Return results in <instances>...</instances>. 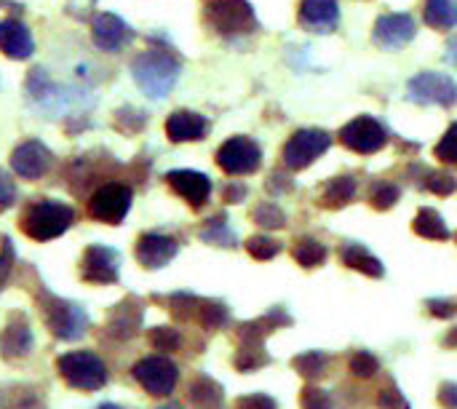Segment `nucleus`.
<instances>
[{"label": "nucleus", "instance_id": "obj_30", "mask_svg": "<svg viewBox=\"0 0 457 409\" xmlns=\"http://www.w3.org/2000/svg\"><path fill=\"white\" fill-rule=\"evenodd\" d=\"M252 217H254L257 225H262V228H267V230H278V228L286 225V214H283L275 204H270V201H262L259 206H254Z\"/></svg>", "mask_w": 457, "mask_h": 409}, {"label": "nucleus", "instance_id": "obj_40", "mask_svg": "<svg viewBox=\"0 0 457 409\" xmlns=\"http://www.w3.org/2000/svg\"><path fill=\"white\" fill-rule=\"evenodd\" d=\"M425 188L436 196H452L457 190V180L452 174H444V172H428V180H425Z\"/></svg>", "mask_w": 457, "mask_h": 409}, {"label": "nucleus", "instance_id": "obj_25", "mask_svg": "<svg viewBox=\"0 0 457 409\" xmlns=\"http://www.w3.org/2000/svg\"><path fill=\"white\" fill-rule=\"evenodd\" d=\"M412 230L422 238H430V241H444L449 238V230H446V222L441 220V214H436L433 209H420L414 222H412Z\"/></svg>", "mask_w": 457, "mask_h": 409}, {"label": "nucleus", "instance_id": "obj_27", "mask_svg": "<svg viewBox=\"0 0 457 409\" xmlns=\"http://www.w3.org/2000/svg\"><path fill=\"white\" fill-rule=\"evenodd\" d=\"M291 254L302 267H319L327 259V246L319 243L316 238H299L297 246L291 249Z\"/></svg>", "mask_w": 457, "mask_h": 409}, {"label": "nucleus", "instance_id": "obj_31", "mask_svg": "<svg viewBox=\"0 0 457 409\" xmlns=\"http://www.w3.org/2000/svg\"><path fill=\"white\" fill-rule=\"evenodd\" d=\"M433 156L441 161V164H449V166H457V123H452L444 136L438 140V145L433 148Z\"/></svg>", "mask_w": 457, "mask_h": 409}, {"label": "nucleus", "instance_id": "obj_4", "mask_svg": "<svg viewBox=\"0 0 457 409\" xmlns=\"http://www.w3.org/2000/svg\"><path fill=\"white\" fill-rule=\"evenodd\" d=\"M57 369L78 390H99L107 382V367L91 351H73L59 356Z\"/></svg>", "mask_w": 457, "mask_h": 409}, {"label": "nucleus", "instance_id": "obj_21", "mask_svg": "<svg viewBox=\"0 0 457 409\" xmlns=\"http://www.w3.org/2000/svg\"><path fill=\"white\" fill-rule=\"evenodd\" d=\"M33 351V332L25 316H12L4 335H0V353L6 359H25Z\"/></svg>", "mask_w": 457, "mask_h": 409}, {"label": "nucleus", "instance_id": "obj_20", "mask_svg": "<svg viewBox=\"0 0 457 409\" xmlns=\"http://www.w3.org/2000/svg\"><path fill=\"white\" fill-rule=\"evenodd\" d=\"M0 51L9 59H30L35 51V41L19 19H4L0 22Z\"/></svg>", "mask_w": 457, "mask_h": 409}, {"label": "nucleus", "instance_id": "obj_42", "mask_svg": "<svg viewBox=\"0 0 457 409\" xmlns=\"http://www.w3.org/2000/svg\"><path fill=\"white\" fill-rule=\"evenodd\" d=\"M17 204V185L14 180L0 169V212H6Z\"/></svg>", "mask_w": 457, "mask_h": 409}, {"label": "nucleus", "instance_id": "obj_29", "mask_svg": "<svg viewBox=\"0 0 457 409\" xmlns=\"http://www.w3.org/2000/svg\"><path fill=\"white\" fill-rule=\"evenodd\" d=\"M399 196H401V190H399V185H393V182H375L372 185V190H369V204L377 209V212H385V209H391L396 201H399Z\"/></svg>", "mask_w": 457, "mask_h": 409}, {"label": "nucleus", "instance_id": "obj_38", "mask_svg": "<svg viewBox=\"0 0 457 409\" xmlns=\"http://www.w3.org/2000/svg\"><path fill=\"white\" fill-rule=\"evenodd\" d=\"M299 404H302V409H335V406H332L329 393H327V390H321V388H314V385L302 388Z\"/></svg>", "mask_w": 457, "mask_h": 409}, {"label": "nucleus", "instance_id": "obj_52", "mask_svg": "<svg viewBox=\"0 0 457 409\" xmlns=\"http://www.w3.org/2000/svg\"><path fill=\"white\" fill-rule=\"evenodd\" d=\"M161 409H180V406H161Z\"/></svg>", "mask_w": 457, "mask_h": 409}, {"label": "nucleus", "instance_id": "obj_10", "mask_svg": "<svg viewBox=\"0 0 457 409\" xmlns=\"http://www.w3.org/2000/svg\"><path fill=\"white\" fill-rule=\"evenodd\" d=\"M177 364L167 356H147L136 361L134 380L150 393V396H169L177 385Z\"/></svg>", "mask_w": 457, "mask_h": 409}, {"label": "nucleus", "instance_id": "obj_41", "mask_svg": "<svg viewBox=\"0 0 457 409\" xmlns=\"http://www.w3.org/2000/svg\"><path fill=\"white\" fill-rule=\"evenodd\" d=\"M14 262H17L14 246H12L9 238H4V246H0V289L6 287V282H9V276H12V270H14Z\"/></svg>", "mask_w": 457, "mask_h": 409}, {"label": "nucleus", "instance_id": "obj_17", "mask_svg": "<svg viewBox=\"0 0 457 409\" xmlns=\"http://www.w3.org/2000/svg\"><path fill=\"white\" fill-rule=\"evenodd\" d=\"M177 241L161 233H144L136 241V259L139 265L150 267V270H159L164 265H169L177 254Z\"/></svg>", "mask_w": 457, "mask_h": 409}, {"label": "nucleus", "instance_id": "obj_9", "mask_svg": "<svg viewBox=\"0 0 457 409\" xmlns=\"http://www.w3.org/2000/svg\"><path fill=\"white\" fill-rule=\"evenodd\" d=\"M407 96H409V102H417V104L452 107L457 102V83L444 73H420V75L409 78Z\"/></svg>", "mask_w": 457, "mask_h": 409}, {"label": "nucleus", "instance_id": "obj_39", "mask_svg": "<svg viewBox=\"0 0 457 409\" xmlns=\"http://www.w3.org/2000/svg\"><path fill=\"white\" fill-rule=\"evenodd\" d=\"M150 343L156 345L159 351H177L182 337L177 329H169V327H159V329H152L150 332Z\"/></svg>", "mask_w": 457, "mask_h": 409}, {"label": "nucleus", "instance_id": "obj_33", "mask_svg": "<svg viewBox=\"0 0 457 409\" xmlns=\"http://www.w3.org/2000/svg\"><path fill=\"white\" fill-rule=\"evenodd\" d=\"M201 238H204V241H212V243H220V246H236V235L228 230L225 217H214V220H209V225L204 228Z\"/></svg>", "mask_w": 457, "mask_h": 409}, {"label": "nucleus", "instance_id": "obj_1", "mask_svg": "<svg viewBox=\"0 0 457 409\" xmlns=\"http://www.w3.org/2000/svg\"><path fill=\"white\" fill-rule=\"evenodd\" d=\"M180 70V59L167 49H147L131 62V75L136 86L152 99H164L174 89Z\"/></svg>", "mask_w": 457, "mask_h": 409}, {"label": "nucleus", "instance_id": "obj_3", "mask_svg": "<svg viewBox=\"0 0 457 409\" xmlns=\"http://www.w3.org/2000/svg\"><path fill=\"white\" fill-rule=\"evenodd\" d=\"M75 220V212L54 198H38L33 201L22 214V230L33 241H54L59 238Z\"/></svg>", "mask_w": 457, "mask_h": 409}, {"label": "nucleus", "instance_id": "obj_2", "mask_svg": "<svg viewBox=\"0 0 457 409\" xmlns=\"http://www.w3.org/2000/svg\"><path fill=\"white\" fill-rule=\"evenodd\" d=\"M201 6L206 27L225 41L257 33V17L249 0H201Z\"/></svg>", "mask_w": 457, "mask_h": 409}, {"label": "nucleus", "instance_id": "obj_26", "mask_svg": "<svg viewBox=\"0 0 457 409\" xmlns=\"http://www.w3.org/2000/svg\"><path fill=\"white\" fill-rule=\"evenodd\" d=\"M190 398H193V404L201 406V409H217V406L222 404V388H220L214 380L201 377V380H196V382L190 385Z\"/></svg>", "mask_w": 457, "mask_h": 409}, {"label": "nucleus", "instance_id": "obj_32", "mask_svg": "<svg viewBox=\"0 0 457 409\" xmlns=\"http://www.w3.org/2000/svg\"><path fill=\"white\" fill-rule=\"evenodd\" d=\"M144 123H147V115H144L142 110H136V107H120V110L115 112V126H118L120 131H126V134L142 131Z\"/></svg>", "mask_w": 457, "mask_h": 409}, {"label": "nucleus", "instance_id": "obj_6", "mask_svg": "<svg viewBox=\"0 0 457 409\" xmlns=\"http://www.w3.org/2000/svg\"><path fill=\"white\" fill-rule=\"evenodd\" d=\"M41 308H43L46 324H49V329H51L54 337H59V340H78V337L86 335L89 316H86V311L81 305L67 303V300H59V297L43 292Z\"/></svg>", "mask_w": 457, "mask_h": 409}, {"label": "nucleus", "instance_id": "obj_7", "mask_svg": "<svg viewBox=\"0 0 457 409\" xmlns=\"http://www.w3.org/2000/svg\"><path fill=\"white\" fill-rule=\"evenodd\" d=\"M131 188L123 182H105L89 198V217L105 225H120L131 209Z\"/></svg>", "mask_w": 457, "mask_h": 409}, {"label": "nucleus", "instance_id": "obj_16", "mask_svg": "<svg viewBox=\"0 0 457 409\" xmlns=\"http://www.w3.org/2000/svg\"><path fill=\"white\" fill-rule=\"evenodd\" d=\"M167 182H169V188H172L180 198H185L193 209H201V206L209 201V196H212V182H209V177L201 174V172L177 169V172H169V174H167Z\"/></svg>", "mask_w": 457, "mask_h": 409}, {"label": "nucleus", "instance_id": "obj_18", "mask_svg": "<svg viewBox=\"0 0 457 409\" xmlns=\"http://www.w3.org/2000/svg\"><path fill=\"white\" fill-rule=\"evenodd\" d=\"M297 19L314 33H332L340 22V6L337 0H302Z\"/></svg>", "mask_w": 457, "mask_h": 409}, {"label": "nucleus", "instance_id": "obj_19", "mask_svg": "<svg viewBox=\"0 0 457 409\" xmlns=\"http://www.w3.org/2000/svg\"><path fill=\"white\" fill-rule=\"evenodd\" d=\"M209 131V120L193 110H174L167 118V136L172 143L182 145V143H198L204 140Z\"/></svg>", "mask_w": 457, "mask_h": 409}, {"label": "nucleus", "instance_id": "obj_51", "mask_svg": "<svg viewBox=\"0 0 457 409\" xmlns=\"http://www.w3.org/2000/svg\"><path fill=\"white\" fill-rule=\"evenodd\" d=\"M99 409H123V406H118V404H102Z\"/></svg>", "mask_w": 457, "mask_h": 409}, {"label": "nucleus", "instance_id": "obj_11", "mask_svg": "<svg viewBox=\"0 0 457 409\" xmlns=\"http://www.w3.org/2000/svg\"><path fill=\"white\" fill-rule=\"evenodd\" d=\"M262 150L249 136H230V140L217 150V166L225 174H252L259 169Z\"/></svg>", "mask_w": 457, "mask_h": 409}, {"label": "nucleus", "instance_id": "obj_49", "mask_svg": "<svg viewBox=\"0 0 457 409\" xmlns=\"http://www.w3.org/2000/svg\"><path fill=\"white\" fill-rule=\"evenodd\" d=\"M446 62H449L452 67H457V38H452V41L446 43Z\"/></svg>", "mask_w": 457, "mask_h": 409}, {"label": "nucleus", "instance_id": "obj_43", "mask_svg": "<svg viewBox=\"0 0 457 409\" xmlns=\"http://www.w3.org/2000/svg\"><path fill=\"white\" fill-rule=\"evenodd\" d=\"M236 409H278L275 401L265 393H249L236 401Z\"/></svg>", "mask_w": 457, "mask_h": 409}, {"label": "nucleus", "instance_id": "obj_5", "mask_svg": "<svg viewBox=\"0 0 457 409\" xmlns=\"http://www.w3.org/2000/svg\"><path fill=\"white\" fill-rule=\"evenodd\" d=\"M329 134L321 128H299L294 131L286 145L281 148V161L286 169L299 172V169H308L316 158H321L329 150Z\"/></svg>", "mask_w": 457, "mask_h": 409}, {"label": "nucleus", "instance_id": "obj_15", "mask_svg": "<svg viewBox=\"0 0 457 409\" xmlns=\"http://www.w3.org/2000/svg\"><path fill=\"white\" fill-rule=\"evenodd\" d=\"M91 38H94V46L99 51H110L112 54L120 46H126L134 38V33H131V27L120 17L105 12V14H97L94 17V22H91Z\"/></svg>", "mask_w": 457, "mask_h": 409}, {"label": "nucleus", "instance_id": "obj_48", "mask_svg": "<svg viewBox=\"0 0 457 409\" xmlns=\"http://www.w3.org/2000/svg\"><path fill=\"white\" fill-rule=\"evenodd\" d=\"M273 190H281V193H289L291 190V182H289V177H283L281 172H273V177H270V182H267Z\"/></svg>", "mask_w": 457, "mask_h": 409}, {"label": "nucleus", "instance_id": "obj_13", "mask_svg": "<svg viewBox=\"0 0 457 409\" xmlns=\"http://www.w3.org/2000/svg\"><path fill=\"white\" fill-rule=\"evenodd\" d=\"M51 161H54L51 150L38 140H27V143L17 145L12 153V169L22 180H41L51 169Z\"/></svg>", "mask_w": 457, "mask_h": 409}, {"label": "nucleus", "instance_id": "obj_14", "mask_svg": "<svg viewBox=\"0 0 457 409\" xmlns=\"http://www.w3.org/2000/svg\"><path fill=\"white\" fill-rule=\"evenodd\" d=\"M414 19L409 14H383L375 22V43L385 51H396L414 38Z\"/></svg>", "mask_w": 457, "mask_h": 409}, {"label": "nucleus", "instance_id": "obj_46", "mask_svg": "<svg viewBox=\"0 0 457 409\" xmlns=\"http://www.w3.org/2000/svg\"><path fill=\"white\" fill-rule=\"evenodd\" d=\"M438 404L444 409H457V385L454 382H444L438 390Z\"/></svg>", "mask_w": 457, "mask_h": 409}, {"label": "nucleus", "instance_id": "obj_36", "mask_svg": "<svg viewBox=\"0 0 457 409\" xmlns=\"http://www.w3.org/2000/svg\"><path fill=\"white\" fill-rule=\"evenodd\" d=\"M198 319L206 329H217L228 321V311L220 303H198Z\"/></svg>", "mask_w": 457, "mask_h": 409}, {"label": "nucleus", "instance_id": "obj_47", "mask_svg": "<svg viewBox=\"0 0 457 409\" xmlns=\"http://www.w3.org/2000/svg\"><path fill=\"white\" fill-rule=\"evenodd\" d=\"M246 198V188L244 185H238V182H230L228 188H225V201H230V204H238V201H244Z\"/></svg>", "mask_w": 457, "mask_h": 409}, {"label": "nucleus", "instance_id": "obj_44", "mask_svg": "<svg viewBox=\"0 0 457 409\" xmlns=\"http://www.w3.org/2000/svg\"><path fill=\"white\" fill-rule=\"evenodd\" d=\"M428 311L436 319H452L457 313V303H452V300H430L428 303Z\"/></svg>", "mask_w": 457, "mask_h": 409}, {"label": "nucleus", "instance_id": "obj_50", "mask_svg": "<svg viewBox=\"0 0 457 409\" xmlns=\"http://www.w3.org/2000/svg\"><path fill=\"white\" fill-rule=\"evenodd\" d=\"M444 345H449V348H454V345H457V329H452V332H449V337L444 340Z\"/></svg>", "mask_w": 457, "mask_h": 409}, {"label": "nucleus", "instance_id": "obj_12", "mask_svg": "<svg viewBox=\"0 0 457 409\" xmlns=\"http://www.w3.org/2000/svg\"><path fill=\"white\" fill-rule=\"evenodd\" d=\"M81 279L89 284H115L118 282V254L102 243L89 246L81 259Z\"/></svg>", "mask_w": 457, "mask_h": 409}, {"label": "nucleus", "instance_id": "obj_23", "mask_svg": "<svg viewBox=\"0 0 457 409\" xmlns=\"http://www.w3.org/2000/svg\"><path fill=\"white\" fill-rule=\"evenodd\" d=\"M422 19L433 30H452L457 25V0H425Z\"/></svg>", "mask_w": 457, "mask_h": 409}, {"label": "nucleus", "instance_id": "obj_22", "mask_svg": "<svg viewBox=\"0 0 457 409\" xmlns=\"http://www.w3.org/2000/svg\"><path fill=\"white\" fill-rule=\"evenodd\" d=\"M340 257H343V265H348V267L364 273V276L380 279L383 273H385V270H383V262H380L369 249H364L361 243H345L343 251H340Z\"/></svg>", "mask_w": 457, "mask_h": 409}, {"label": "nucleus", "instance_id": "obj_24", "mask_svg": "<svg viewBox=\"0 0 457 409\" xmlns=\"http://www.w3.org/2000/svg\"><path fill=\"white\" fill-rule=\"evenodd\" d=\"M356 196V180L343 174V177H335L324 185L321 190V206L327 209H343L345 204H351Z\"/></svg>", "mask_w": 457, "mask_h": 409}, {"label": "nucleus", "instance_id": "obj_37", "mask_svg": "<svg viewBox=\"0 0 457 409\" xmlns=\"http://www.w3.org/2000/svg\"><path fill=\"white\" fill-rule=\"evenodd\" d=\"M377 359L372 356V353H367V351H356L353 356H351V361H348V369H351V374H356V377H372L375 372H377Z\"/></svg>", "mask_w": 457, "mask_h": 409}, {"label": "nucleus", "instance_id": "obj_35", "mask_svg": "<svg viewBox=\"0 0 457 409\" xmlns=\"http://www.w3.org/2000/svg\"><path fill=\"white\" fill-rule=\"evenodd\" d=\"M262 364H267V356L259 353V343H244V348L236 356V367L241 372H249V369H257Z\"/></svg>", "mask_w": 457, "mask_h": 409}, {"label": "nucleus", "instance_id": "obj_28", "mask_svg": "<svg viewBox=\"0 0 457 409\" xmlns=\"http://www.w3.org/2000/svg\"><path fill=\"white\" fill-rule=\"evenodd\" d=\"M294 369L302 374V377H308V380H314V377H319V374H324V367H327V356L324 353H319V351H308V353H302V356H297L294 361Z\"/></svg>", "mask_w": 457, "mask_h": 409}, {"label": "nucleus", "instance_id": "obj_34", "mask_svg": "<svg viewBox=\"0 0 457 409\" xmlns=\"http://www.w3.org/2000/svg\"><path fill=\"white\" fill-rule=\"evenodd\" d=\"M246 251H249L254 259L265 262V259H273V257L281 251V243L273 241V238H267V235H252V238L246 241Z\"/></svg>", "mask_w": 457, "mask_h": 409}, {"label": "nucleus", "instance_id": "obj_8", "mask_svg": "<svg viewBox=\"0 0 457 409\" xmlns=\"http://www.w3.org/2000/svg\"><path fill=\"white\" fill-rule=\"evenodd\" d=\"M340 143H343L348 150L359 153V156H372V153H377V150L385 148V143H388V131L383 128V123H380L377 118H372V115H359V118H353L351 123L343 126V131H340Z\"/></svg>", "mask_w": 457, "mask_h": 409}, {"label": "nucleus", "instance_id": "obj_45", "mask_svg": "<svg viewBox=\"0 0 457 409\" xmlns=\"http://www.w3.org/2000/svg\"><path fill=\"white\" fill-rule=\"evenodd\" d=\"M377 404H380L383 409H409V404L401 398L399 390H383V393L377 396Z\"/></svg>", "mask_w": 457, "mask_h": 409}]
</instances>
